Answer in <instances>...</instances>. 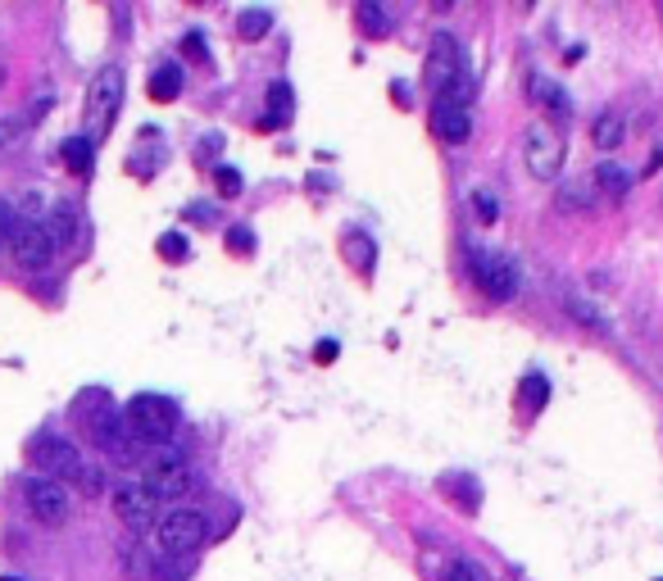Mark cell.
<instances>
[{
  "instance_id": "obj_17",
  "label": "cell",
  "mask_w": 663,
  "mask_h": 581,
  "mask_svg": "<svg viewBox=\"0 0 663 581\" xmlns=\"http://www.w3.org/2000/svg\"><path fill=\"white\" fill-rule=\"evenodd\" d=\"M623 137H627V123H623V114H614V109L591 123V141L600 150H618V146H623Z\"/></svg>"
},
{
  "instance_id": "obj_37",
  "label": "cell",
  "mask_w": 663,
  "mask_h": 581,
  "mask_svg": "<svg viewBox=\"0 0 663 581\" xmlns=\"http://www.w3.org/2000/svg\"><path fill=\"white\" fill-rule=\"evenodd\" d=\"M659 23H663V5H659Z\"/></svg>"
},
{
  "instance_id": "obj_16",
  "label": "cell",
  "mask_w": 663,
  "mask_h": 581,
  "mask_svg": "<svg viewBox=\"0 0 663 581\" xmlns=\"http://www.w3.org/2000/svg\"><path fill=\"white\" fill-rule=\"evenodd\" d=\"M60 159H64V168H69V173L87 178L91 164H96V146H91V137H69V141H64V150H60Z\"/></svg>"
},
{
  "instance_id": "obj_23",
  "label": "cell",
  "mask_w": 663,
  "mask_h": 581,
  "mask_svg": "<svg viewBox=\"0 0 663 581\" xmlns=\"http://www.w3.org/2000/svg\"><path fill=\"white\" fill-rule=\"evenodd\" d=\"M341 250L350 255V264H355L359 273H368V268H373V255H377L373 237H364V232H346V237H341Z\"/></svg>"
},
{
  "instance_id": "obj_19",
  "label": "cell",
  "mask_w": 663,
  "mask_h": 581,
  "mask_svg": "<svg viewBox=\"0 0 663 581\" xmlns=\"http://www.w3.org/2000/svg\"><path fill=\"white\" fill-rule=\"evenodd\" d=\"M268 109H273V114L264 119V128H287L291 109H296V96H291L287 82H273V87H268Z\"/></svg>"
},
{
  "instance_id": "obj_26",
  "label": "cell",
  "mask_w": 663,
  "mask_h": 581,
  "mask_svg": "<svg viewBox=\"0 0 663 581\" xmlns=\"http://www.w3.org/2000/svg\"><path fill=\"white\" fill-rule=\"evenodd\" d=\"M50 237H55V246H69V241L78 237V209L55 205V227H50Z\"/></svg>"
},
{
  "instance_id": "obj_29",
  "label": "cell",
  "mask_w": 663,
  "mask_h": 581,
  "mask_svg": "<svg viewBox=\"0 0 663 581\" xmlns=\"http://www.w3.org/2000/svg\"><path fill=\"white\" fill-rule=\"evenodd\" d=\"M159 255L169 259V264H182V259H187V237H182V232H164V237H159Z\"/></svg>"
},
{
  "instance_id": "obj_30",
  "label": "cell",
  "mask_w": 663,
  "mask_h": 581,
  "mask_svg": "<svg viewBox=\"0 0 663 581\" xmlns=\"http://www.w3.org/2000/svg\"><path fill=\"white\" fill-rule=\"evenodd\" d=\"M214 182H218V196H241V173L237 168H214Z\"/></svg>"
},
{
  "instance_id": "obj_28",
  "label": "cell",
  "mask_w": 663,
  "mask_h": 581,
  "mask_svg": "<svg viewBox=\"0 0 663 581\" xmlns=\"http://www.w3.org/2000/svg\"><path fill=\"white\" fill-rule=\"evenodd\" d=\"M473 214H477V223H500V200L491 196V191H473Z\"/></svg>"
},
{
  "instance_id": "obj_15",
  "label": "cell",
  "mask_w": 663,
  "mask_h": 581,
  "mask_svg": "<svg viewBox=\"0 0 663 581\" xmlns=\"http://www.w3.org/2000/svg\"><path fill=\"white\" fill-rule=\"evenodd\" d=\"M591 182H595V196H609V200H623L627 191H632V173L618 164H600Z\"/></svg>"
},
{
  "instance_id": "obj_18",
  "label": "cell",
  "mask_w": 663,
  "mask_h": 581,
  "mask_svg": "<svg viewBox=\"0 0 663 581\" xmlns=\"http://www.w3.org/2000/svg\"><path fill=\"white\" fill-rule=\"evenodd\" d=\"M355 23H359L364 37H386V32H391V14H386L377 0H359V5H355Z\"/></svg>"
},
{
  "instance_id": "obj_27",
  "label": "cell",
  "mask_w": 663,
  "mask_h": 581,
  "mask_svg": "<svg viewBox=\"0 0 663 581\" xmlns=\"http://www.w3.org/2000/svg\"><path fill=\"white\" fill-rule=\"evenodd\" d=\"M28 114H10V119H0V155H5V150L14 146V141L23 137V132H28Z\"/></svg>"
},
{
  "instance_id": "obj_32",
  "label": "cell",
  "mask_w": 663,
  "mask_h": 581,
  "mask_svg": "<svg viewBox=\"0 0 663 581\" xmlns=\"http://www.w3.org/2000/svg\"><path fill=\"white\" fill-rule=\"evenodd\" d=\"M523 386H527V404H532V409H536V404H545V395H550V386H545V377H536V373L527 377Z\"/></svg>"
},
{
  "instance_id": "obj_5",
  "label": "cell",
  "mask_w": 663,
  "mask_h": 581,
  "mask_svg": "<svg viewBox=\"0 0 663 581\" xmlns=\"http://www.w3.org/2000/svg\"><path fill=\"white\" fill-rule=\"evenodd\" d=\"M209 541V522L200 509H169L155 522V554L169 559H187Z\"/></svg>"
},
{
  "instance_id": "obj_3",
  "label": "cell",
  "mask_w": 663,
  "mask_h": 581,
  "mask_svg": "<svg viewBox=\"0 0 663 581\" xmlns=\"http://www.w3.org/2000/svg\"><path fill=\"white\" fill-rule=\"evenodd\" d=\"M468 273H473L477 291H482L491 305H505V300L518 296L523 286V273H518V259L505 255V250H468Z\"/></svg>"
},
{
  "instance_id": "obj_33",
  "label": "cell",
  "mask_w": 663,
  "mask_h": 581,
  "mask_svg": "<svg viewBox=\"0 0 663 581\" xmlns=\"http://www.w3.org/2000/svg\"><path fill=\"white\" fill-rule=\"evenodd\" d=\"M228 250H241V255H250V250H255V237H250L246 227H232V232H228Z\"/></svg>"
},
{
  "instance_id": "obj_2",
  "label": "cell",
  "mask_w": 663,
  "mask_h": 581,
  "mask_svg": "<svg viewBox=\"0 0 663 581\" xmlns=\"http://www.w3.org/2000/svg\"><path fill=\"white\" fill-rule=\"evenodd\" d=\"M123 423H128L132 441L141 445H169L173 432H178V404L169 395H155V391H141L128 400L123 409Z\"/></svg>"
},
{
  "instance_id": "obj_12",
  "label": "cell",
  "mask_w": 663,
  "mask_h": 581,
  "mask_svg": "<svg viewBox=\"0 0 663 581\" xmlns=\"http://www.w3.org/2000/svg\"><path fill=\"white\" fill-rule=\"evenodd\" d=\"M141 482L150 486V495H155L159 504H169V500H182V495L196 486V473H191V468L178 459V454H159Z\"/></svg>"
},
{
  "instance_id": "obj_6",
  "label": "cell",
  "mask_w": 663,
  "mask_h": 581,
  "mask_svg": "<svg viewBox=\"0 0 663 581\" xmlns=\"http://www.w3.org/2000/svg\"><path fill=\"white\" fill-rule=\"evenodd\" d=\"M0 232H10V255L19 268H28V273H41V268H50V259H55V237H50V227L37 223V218H19V223H0Z\"/></svg>"
},
{
  "instance_id": "obj_9",
  "label": "cell",
  "mask_w": 663,
  "mask_h": 581,
  "mask_svg": "<svg viewBox=\"0 0 663 581\" xmlns=\"http://www.w3.org/2000/svg\"><path fill=\"white\" fill-rule=\"evenodd\" d=\"M523 164L536 182H555L559 178V164H564V141L550 123H532L523 132Z\"/></svg>"
},
{
  "instance_id": "obj_24",
  "label": "cell",
  "mask_w": 663,
  "mask_h": 581,
  "mask_svg": "<svg viewBox=\"0 0 663 581\" xmlns=\"http://www.w3.org/2000/svg\"><path fill=\"white\" fill-rule=\"evenodd\" d=\"M237 32H241V41H264L268 32H273V14H268V10H241L237 14Z\"/></svg>"
},
{
  "instance_id": "obj_36",
  "label": "cell",
  "mask_w": 663,
  "mask_h": 581,
  "mask_svg": "<svg viewBox=\"0 0 663 581\" xmlns=\"http://www.w3.org/2000/svg\"><path fill=\"white\" fill-rule=\"evenodd\" d=\"M191 218H196V223H209V218H214V209L200 205V209H191Z\"/></svg>"
},
{
  "instance_id": "obj_34",
  "label": "cell",
  "mask_w": 663,
  "mask_h": 581,
  "mask_svg": "<svg viewBox=\"0 0 663 581\" xmlns=\"http://www.w3.org/2000/svg\"><path fill=\"white\" fill-rule=\"evenodd\" d=\"M314 359H318V364H332V359H337V341H318Z\"/></svg>"
},
{
  "instance_id": "obj_38",
  "label": "cell",
  "mask_w": 663,
  "mask_h": 581,
  "mask_svg": "<svg viewBox=\"0 0 663 581\" xmlns=\"http://www.w3.org/2000/svg\"><path fill=\"white\" fill-rule=\"evenodd\" d=\"M0 241H5V232H0Z\"/></svg>"
},
{
  "instance_id": "obj_4",
  "label": "cell",
  "mask_w": 663,
  "mask_h": 581,
  "mask_svg": "<svg viewBox=\"0 0 663 581\" xmlns=\"http://www.w3.org/2000/svg\"><path fill=\"white\" fill-rule=\"evenodd\" d=\"M123 69L119 64H105V69L96 73V78L87 82V100H82V123H87L91 137H105L109 128H114V119H119L123 109Z\"/></svg>"
},
{
  "instance_id": "obj_10",
  "label": "cell",
  "mask_w": 663,
  "mask_h": 581,
  "mask_svg": "<svg viewBox=\"0 0 663 581\" xmlns=\"http://www.w3.org/2000/svg\"><path fill=\"white\" fill-rule=\"evenodd\" d=\"M87 441L96 445V450H105V454H114V459H128L132 454V432H128V423H123V414L114 409V404H105V400H96V409H91L87 418Z\"/></svg>"
},
{
  "instance_id": "obj_31",
  "label": "cell",
  "mask_w": 663,
  "mask_h": 581,
  "mask_svg": "<svg viewBox=\"0 0 663 581\" xmlns=\"http://www.w3.org/2000/svg\"><path fill=\"white\" fill-rule=\"evenodd\" d=\"M441 581H477V568H473V563H464V559H450L446 572H441Z\"/></svg>"
},
{
  "instance_id": "obj_35",
  "label": "cell",
  "mask_w": 663,
  "mask_h": 581,
  "mask_svg": "<svg viewBox=\"0 0 663 581\" xmlns=\"http://www.w3.org/2000/svg\"><path fill=\"white\" fill-rule=\"evenodd\" d=\"M187 55H196V60H205V41H200L196 32H191V37H187Z\"/></svg>"
},
{
  "instance_id": "obj_7",
  "label": "cell",
  "mask_w": 663,
  "mask_h": 581,
  "mask_svg": "<svg viewBox=\"0 0 663 581\" xmlns=\"http://www.w3.org/2000/svg\"><path fill=\"white\" fill-rule=\"evenodd\" d=\"M109 504H114V518L128 527V532H150L159 518H164V504L150 495V486L141 482V477H132V482H119L114 491H109Z\"/></svg>"
},
{
  "instance_id": "obj_1",
  "label": "cell",
  "mask_w": 663,
  "mask_h": 581,
  "mask_svg": "<svg viewBox=\"0 0 663 581\" xmlns=\"http://www.w3.org/2000/svg\"><path fill=\"white\" fill-rule=\"evenodd\" d=\"M28 459L32 468H37V477H46V482H78L87 495L100 491V473L96 468H87V459H82V450L69 441V436H55V432H41L37 441L28 445Z\"/></svg>"
},
{
  "instance_id": "obj_21",
  "label": "cell",
  "mask_w": 663,
  "mask_h": 581,
  "mask_svg": "<svg viewBox=\"0 0 663 581\" xmlns=\"http://www.w3.org/2000/svg\"><path fill=\"white\" fill-rule=\"evenodd\" d=\"M178 96H182V69H178V64L155 69V78H150V100L169 105V100H178Z\"/></svg>"
},
{
  "instance_id": "obj_25",
  "label": "cell",
  "mask_w": 663,
  "mask_h": 581,
  "mask_svg": "<svg viewBox=\"0 0 663 581\" xmlns=\"http://www.w3.org/2000/svg\"><path fill=\"white\" fill-rule=\"evenodd\" d=\"M441 491L455 495V500L464 504V513H473V509H477V482H473V477L450 473V477H441Z\"/></svg>"
},
{
  "instance_id": "obj_14",
  "label": "cell",
  "mask_w": 663,
  "mask_h": 581,
  "mask_svg": "<svg viewBox=\"0 0 663 581\" xmlns=\"http://www.w3.org/2000/svg\"><path fill=\"white\" fill-rule=\"evenodd\" d=\"M432 132L441 141H450V146H455V141H464L468 137V128H473V123H468V105H455V100H432Z\"/></svg>"
},
{
  "instance_id": "obj_11",
  "label": "cell",
  "mask_w": 663,
  "mask_h": 581,
  "mask_svg": "<svg viewBox=\"0 0 663 581\" xmlns=\"http://www.w3.org/2000/svg\"><path fill=\"white\" fill-rule=\"evenodd\" d=\"M423 73H427L423 82L436 91V96H441V91H450L455 82H464V55H459V41L450 37V32H436V37H432Z\"/></svg>"
},
{
  "instance_id": "obj_8",
  "label": "cell",
  "mask_w": 663,
  "mask_h": 581,
  "mask_svg": "<svg viewBox=\"0 0 663 581\" xmlns=\"http://www.w3.org/2000/svg\"><path fill=\"white\" fill-rule=\"evenodd\" d=\"M23 509H28L32 522H41V527H50V532L73 518L69 491H64L60 482H46V477H28V482H23Z\"/></svg>"
},
{
  "instance_id": "obj_22",
  "label": "cell",
  "mask_w": 663,
  "mask_h": 581,
  "mask_svg": "<svg viewBox=\"0 0 663 581\" xmlns=\"http://www.w3.org/2000/svg\"><path fill=\"white\" fill-rule=\"evenodd\" d=\"M564 305H568V314H573L577 323H586V327H591V332H609V318H604L600 309H595L591 300L582 296V291H568V296H564Z\"/></svg>"
},
{
  "instance_id": "obj_13",
  "label": "cell",
  "mask_w": 663,
  "mask_h": 581,
  "mask_svg": "<svg viewBox=\"0 0 663 581\" xmlns=\"http://www.w3.org/2000/svg\"><path fill=\"white\" fill-rule=\"evenodd\" d=\"M527 96H532V105L541 109L545 119H559V123L573 119V96H568V91L559 87L555 78H545V73H532V78H527Z\"/></svg>"
},
{
  "instance_id": "obj_20",
  "label": "cell",
  "mask_w": 663,
  "mask_h": 581,
  "mask_svg": "<svg viewBox=\"0 0 663 581\" xmlns=\"http://www.w3.org/2000/svg\"><path fill=\"white\" fill-rule=\"evenodd\" d=\"M559 205L564 209H591L595 205V182L591 178H568V182H559Z\"/></svg>"
}]
</instances>
